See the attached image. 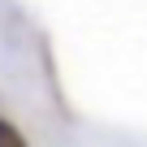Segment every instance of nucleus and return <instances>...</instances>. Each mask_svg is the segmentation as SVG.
<instances>
[{
  "instance_id": "nucleus-1",
  "label": "nucleus",
  "mask_w": 147,
  "mask_h": 147,
  "mask_svg": "<svg viewBox=\"0 0 147 147\" xmlns=\"http://www.w3.org/2000/svg\"><path fill=\"white\" fill-rule=\"evenodd\" d=\"M0 147H30V143H26V134H22L5 113H0Z\"/></svg>"
}]
</instances>
